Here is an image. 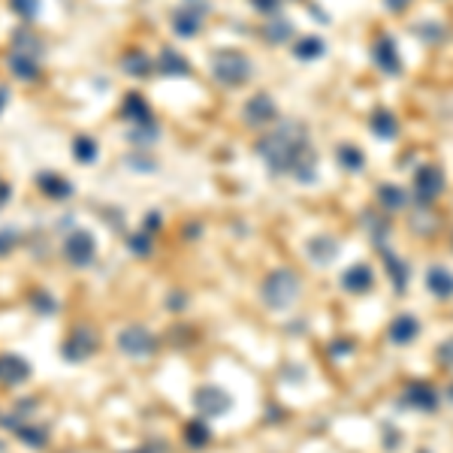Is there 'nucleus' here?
<instances>
[{
  "mask_svg": "<svg viewBox=\"0 0 453 453\" xmlns=\"http://www.w3.org/2000/svg\"><path fill=\"white\" fill-rule=\"evenodd\" d=\"M336 251L339 245L332 239H317V242H311V257H317L320 263H329L332 257H336Z\"/></svg>",
  "mask_w": 453,
  "mask_h": 453,
  "instance_id": "dca6fc26",
  "label": "nucleus"
},
{
  "mask_svg": "<svg viewBox=\"0 0 453 453\" xmlns=\"http://www.w3.org/2000/svg\"><path fill=\"white\" fill-rule=\"evenodd\" d=\"M408 4H411V0H384V6L390 9V13H402Z\"/></svg>",
  "mask_w": 453,
  "mask_h": 453,
  "instance_id": "a211bd4d",
  "label": "nucleus"
},
{
  "mask_svg": "<svg viewBox=\"0 0 453 453\" xmlns=\"http://www.w3.org/2000/svg\"><path fill=\"white\" fill-rule=\"evenodd\" d=\"M369 127H372V133H375L378 139H396L399 136V121H396V115H393L390 109H375Z\"/></svg>",
  "mask_w": 453,
  "mask_h": 453,
  "instance_id": "6e6552de",
  "label": "nucleus"
},
{
  "mask_svg": "<svg viewBox=\"0 0 453 453\" xmlns=\"http://www.w3.org/2000/svg\"><path fill=\"white\" fill-rule=\"evenodd\" d=\"M381 257H384L387 272L393 275V284H396V290H405V284H408V266H405V260H399L390 248H381Z\"/></svg>",
  "mask_w": 453,
  "mask_h": 453,
  "instance_id": "f8f14e48",
  "label": "nucleus"
},
{
  "mask_svg": "<svg viewBox=\"0 0 453 453\" xmlns=\"http://www.w3.org/2000/svg\"><path fill=\"white\" fill-rule=\"evenodd\" d=\"M215 73L224 79L227 85H236V82H242V79L248 76V60L239 58V55H224L215 64Z\"/></svg>",
  "mask_w": 453,
  "mask_h": 453,
  "instance_id": "423d86ee",
  "label": "nucleus"
},
{
  "mask_svg": "<svg viewBox=\"0 0 453 453\" xmlns=\"http://www.w3.org/2000/svg\"><path fill=\"white\" fill-rule=\"evenodd\" d=\"M336 157H339V164L350 169V173H360V169H366V155H362L360 148L354 145H339L336 148Z\"/></svg>",
  "mask_w": 453,
  "mask_h": 453,
  "instance_id": "ddd939ff",
  "label": "nucleus"
},
{
  "mask_svg": "<svg viewBox=\"0 0 453 453\" xmlns=\"http://www.w3.org/2000/svg\"><path fill=\"white\" fill-rule=\"evenodd\" d=\"M378 199H381V206L384 209L399 211V209L408 206V190L399 188V185H381L378 188Z\"/></svg>",
  "mask_w": 453,
  "mask_h": 453,
  "instance_id": "9b49d317",
  "label": "nucleus"
},
{
  "mask_svg": "<svg viewBox=\"0 0 453 453\" xmlns=\"http://www.w3.org/2000/svg\"><path fill=\"white\" fill-rule=\"evenodd\" d=\"M426 287H429V294H435V299H450L453 296V275L445 266H432L426 272Z\"/></svg>",
  "mask_w": 453,
  "mask_h": 453,
  "instance_id": "1a4fd4ad",
  "label": "nucleus"
},
{
  "mask_svg": "<svg viewBox=\"0 0 453 453\" xmlns=\"http://www.w3.org/2000/svg\"><path fill=\"white\" fill-rule=\"evenodd\" d=\"M445 190V176H441L438 166H420L417 176H414V203L417 206H432L435 203V197Z\"/></svg>",
  "mask_w": 453,
  "mask_h": 453,
  "instance_id": "f03ea898",
  "label": "nucleus"
},
{
  "mask_svg": "<svg viewBox=\"0 0 453 453\" xmlns=\"http://www.w3.org/2000/svg\"><path fill=\"white\" fill-rule=\"evenodd\" d=\"M263 294H266V299H269V306L284 308V306H290V302L296 299V294H299V281H296L294 272H275V275L266 281Z\"/></svg>",
  "mask_w": 453,
  "mask_h": 453,
  "instance_id": "7ed1b4c3",
  "label": "nucleus"
},
{
  "mask_svg": "<svg viewBox=\"0 0 453 453\" xmlns=\"http://www.w3.org/2000/svg\"><path fill=\"white\" fill-rule=\"evenodd\" d=\"M438 360L445 362V366H450V369H453V339H447L445 345L438 348Z\"/></svg>",
  "mask_w": 453,
  "mask_h": 453,
  "instance_id": "f3484780",
  "label": "nucleus"
},
{
  "mask_svg": "<svg viewBox=\"0 0 453 453\" xmlns=\"http://www.w3.org/2000/svg\"><path fill=\"white\" fill-rule=\"evenodd\" d=\"M405 405H411V408H420V411H435L438 408V393L432 390L429 384H411L408 390H405Z\"/></svg>",
  "mask_w": 453,
  "mask_h": 453,
  "instance_id": "0eeeda50",
  "label": "nucleus"
},
{
  "mask_svg": "<svg viewBox=\"0 0 453 453\" xmlns=\"http://www.w3.org/2000/svg\"><path fill=\"white\" fill-rule=\"evenodd\" d=\"M275 115V106H272V100L269 97H254L248 103V118L251 121H266V118H272Z\"/></svg>",
  "mask_w": 453,
  "mask_h": 453,
  "instance_id": "2eb2a0df",
  "label": "nucleus"
},
{
  "mask_svg": "<svg viewBox=\"0 0 453 453\" xmlns=\"http://www.w3.org/2000/svg\"><path fill=\"white\" fill-rule=\"evenodd\" d=\"M450 399H453V387H450Z\"/></svg>",
  "mask_w": 453,
  "mask_h": 453,
  "instance_id": "6ab92c4d",
  "label": "nucleus"
},
{
  "mask_svg": "<svg viewBox=\"0 0 453 453\" xmlns=\"http://www.w3.org/2000/svg\"><path fill=\"white\" fill-rule=\"evenodd\" d=\"M327 52V46H324V39L320 37H306V39H299L296 43V58L299 60H315Z\"/></svg>",
  "mask_w": 453,
  "mask_h": 453,
  "instance_id": "4468645a",
  "label": "nucleus"
},
{
  "mask_svg": "<svg viewBox=\"0 0 453 453\" xmlns=\"http://www.w3.org/2000/svg\"><path fill=\"white\" fill-rule=\"evenodd\" d=\"M375 64H378V70H384L387 76H399L402 73V60H399L396 39L393 37H381L375 43Z\"/></svg>",
  "mask_w": 453,
  "mask_h": 453,
  "instance_id": "20e7f679",
  "label": "nucleus"
},
{
  "mask_svg": "<svg viewBox=\"0 0 453 453\" xmlns=\"http://www.w3.org/2000/svg\"><path fill=\"white\" fill-rule=\"evenodd\" d=\"M263 157L272 164V169L299 173V157H311V151H306V133L296 124H284L263 143Z\"/></svg>",
  "mask_w": 453,
  "mask_h": 453,
  "instance_id": "f257e3e1",
  "label": "nucleus"
},
{
  "mask_svg": "<svg viewBox=\"0 0 453 453\" xmlns=\"http://www.w3.org/2000/svg\"><path fill=\"white\" fill-rule=\"evenodd\" d=\"M372 281H375L372 266H354V269H348L345 275H341V284H345L350 294H362V290H369Z\"/></svg>",
  "mask_w": 453,
  "mask_h": 453,
  "instance_id": "9d476101",
  "label": "nucleus"
},
{
  "mask_svg": "<svg viewBox=\"0 0 453 453\" xmlns=\"http://www.w3.org/2000/svg\"><path fill=\"white\" fill-rule=\"evenodd\" d=\"M417 336H420V324L414 315H399L387 329V339L393 345H411Z\"/></svg>",
  "mask_w": 453,
  "mask_h": 453,
  "instance_id": "39448f33",
  "label": "nucleus"
}]
</instances>
